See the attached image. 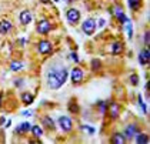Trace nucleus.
Returning a JSON list of instances; mask_svg holds the SVG:
<instances>
[{"mask_svg": "<svg viewBox=\"0 0 150 144\" xmlns=\"http://www.w3.org/2000/svg\"><path fill=\"white\" fill-rule=\"evenodd\" d=\"M1 104H3V96H1V93H0V107H1Z\"/></svg>", "mask_w": 150, "mask_h": 144, "instance_id": "7c9ffc66", "label": "nucleus"}, {"mask_svg": "<svg viewBox=\"0 0 150 144\" xmlns=\"http://www.w3.org/2000/svg\"><path fill=\"white\" fill-rule=\"evenodd\" d=\"M30 128H32V126H30L29 123H22V124H20L19 127H17V130H16V131L22 134V133H27V131H29Z\"/></svg>", "mask_w": 150, "mask_h": 144, "instance_id": "aec40b11", "label": "nucleus"}, {"mask_svg": "<svg viewBox=\"0 0 150 144\" xmlns=\"http://www.w3.org/2000/svg\"><path fill=\"white\" fill-rule=\"evenodd\" d=\"M40 1H42V3H45V4H49V3H50V0H40Z\"/></svg>", "mask_w": 150, "mask_h": 144, "instance_id": "2f4dec72", "label": "nucleus"}, {"mask_svg": "<svg viewBox=\"0 0 150 144\" xmlns=\"http://www.w3.org/2000/svg\"><path fill=\"white\" fill-rule=\"evenodd\" d=\"M90 66H92V70L93 71H99L100 68H102V61L99 60V59H93L92 60V63H90Z\"/></svg>", "mask_w": 150, "mask_h": 144, "instance_id": "412c9836", "label": "nucleus"}, {"mask_svg": "<svg viewBox=\"0 0 150 144\" xmlns=\"http://www.w3.org/2000/svg\"><path fill=\"white\" fill-rule=\"evenodd\" d=\"M23 68V63L22 61H12L10 63V70L12 71H20Z\"/></svg>", "mask_w": 150, "mask_h": 144, "instance_id": "4be33fe9", "label": "nucleus"}, {"mask_svg": "<svg viewBox=\"0 0 150 144\" xmlns=\"http://www.w3.org/2000/svg\"><path fill=\"white\" fill-rule=\"evenodd\" d=\"M130 83H132L133 86H137L139 84V76L137 74H132V76H130Z\"/></svg>", "mask_w": 150, "mask_h": 144, "instance_id": "a878e982", "label": "nucleus"}, {"mask_svg": "<svg viewBox=\"0 0 150 144\" xmlns=\"http://www.w3.org/2000/svg\"><path fill=\"white\" fill-rule=\"evenodd\" d=\"M33 100H35V96L32 93H23L22 94V101H23V104H26V106H30L33 103Z\"/></svg>", "mask_w": 150, "mask_h": 144, "instance_id": "f3484780", "label": "nucleus"}, {"mask_svg": "<svg viewBox=\"0 0 150 144\" xmlns=\"http://www.w3.org/2000/svg\"><path fill=\"white\" fill-rule=\"evenodd\" d=\"M54 1H59V0H54Z\"/></svg>", "mask_w": 150, "mask_h": 144, "instance_id": "473e14b6", "label": "nucleus"}, {"mask_svg": "<svg viewBox=\"0 0 150 144\" xmlns=\"http://www.w3.org/2000/svg\"><path fill=\"white\" fill-rule=\"evenodd\" d=\"M67 68L62 67V68H57V70H50L49 71V77H47V83H49V87L53 90L59 89L63 86V83L67 80Z\"/></svg>", "mask_w": 150, "mask_h": 144, "instance_id": "f257e3e1", "label": "nucleus"}, {"mask_svg": "<svg viewBox=\"0 0 150 144\" xmlns=\"http://www.w3.org/2000/svg\"><path fill=\"white\" fill-rule=\"evenodd\" d=\"M113 14H115L116 19H117V20H119L120 23H123V24L129 22V20H127V17L125 16V13H123V10H122V7H120V6H117V7H115V9H113Z\"/></svg>", "mask_w": 150, "mask_h": 144, "instance_id": "9b49d317", "label": "nucleus"}, {"mask_svg": "<svg viewBox=\"0 0 150 144\" xmlns=\"http://www.w3.org/2000/svg\"><path fill=\"white\" fill-rule=\"evenodd\" d=\"M107 111H109V114H110V119L116 120V119L119 117V114H120V106H119L117 103H110V106L107 107Z\"/></svg>", "mask_w": 150, "mask_h": 144, "instance_id": "9d476101", "label": "nucleus"}, {"mask_svg": "<svg viewBox=\"0 0 150 144\" xmlns=\"http://www.w3.org/2000/svg\"><path fill=\"white\" fill-rule=\"evenodd\" d=\"M30 130H32V133L35 134L36 138H40V137L43 136V130H42V128H40L39 126H33V127H32Z\"/></svg>", "mask_w": 150, "mask_h": 144, "instance_id": "5701e85b", "label": "nucleus"}, {"mask_svg": "<svg viewBox=\"0 0 150 144\" xmlns=\"http://www.w3.org/2000/svg\"><path fill=\"white\" fill-rule=\"evenodd\" d=\"M137 133H139V126H137V124H133V123H132V124H127V126H126L123 136H125L127 140H129V138H133V137H134Z\"/></svg>", "mask_w": 150, "mask_h": 144, "instance_id": "7ed1b4c3", "label": "nucleus"}, {"mask_svg": "<svg viewBox=\"0 0 150 144\" xmlns=\"http://www.w3.org/2000/svg\"><path fill=\"white\" fill-rule=\"evenodd\" d=\"M70 57H71V60H73V61H76V63H79V61H80V59H79V56L76 54L74 52H73V53H70Z\"/></svg>", "mask_w": 150, "mask_h": 144, "instance_id": "cd10ccee", "label": "nucleus"}, {"mask_svg": "<svg viewBox=\"0 0 150 144\" xmlns=\"http://www.w3.org/2000/svg\"><path fill=\"white\" fill-rule=\"evenodd\" d=\"M134 141L139 144H146V143H149V137L146 136V134H143V133H137L134 137Z\"/></svg>", "mask_w": 150, "mask_h": 144, "instance_id": "dca6fc26", "label": "nucleus"}, {"mask_svg": "<svg viewBox=\"0 0 150 144\" xmlns=\"http://www.w3.org/2000/svg\"><path fill=\"white\" fill-rule=\"evenodd\" d=\"M59 126L62 127L63 131H71V128H73V123H71V120H70L67 116L59 117Z\"/></svg>", "mask_w": 150, "mask_h": 144, "instance_id": "f03ea898", "label": "nucleus"}, {"mask_svg": "<svg viewBox=\"0 0 150 144\" xmlns=\"http://www.w3.org/2000/svg\"><path fill=\"white\" fill-rule=\"evenodd\" d=\"M19 19H20V23L22 24H29V23H32V19H33V16H32V13L29 10H24L20 13V16H19Z\"/></svg>", "mask_w": 150, "mask_h": 144, "instance_id": "f8f14e48", "label": "nucleus"}, {"mask_svg": "<svg viewBox=\"0 0 150 144\" xmlns=\"http://www.w3.org/2000/svg\"><path fill=\"white\" fill-rule=\"evenodd\" d=\"M66 16H67L69 23H71V24H76V23L80 20V11L76 10V9H69Z\"/></svg>", "mask_w": 150, "mask_h": 144, "instance_id": "0eeeda50", "label": "nucleus"}, {"mask_svg": "<svg viewBox=\"0 0 150 144\" xmlns=\"http://www.w3.org/2000/svg\"><path fill=\"white\" fill-rule=\"evenodd\" d=\"M69 111H71L73 114L79 113V107H77V104L74 103V100H71V101L69 103Z\"/></svg>", "mask_w": 150, "mask_h": 144, "instance_id": "393cba45", "label": "nucleus"}, {"mask_svg": "<svg viewBox=\"0 0 150 144\" xmlns=\"http://www.w3.org/2000/svg\"><path fill=\"white\" fill-rule=\"evenodd\" d=\"M126 141H127V138L122 133H115L113 137H112V143H115V144H125Z\"/></svg>", "mask_w": 150, "mask_h": 144, "instance_id": "4468645a", "label": "nucleus"}, {"mask_svg": "<svg viewBox=\"0 0 150 144\" xmlns=\"http://www.w3.org/2000/svg\"><path fill=\"white\" fill-rule=\"evenodd\" d=\"M97 109H99V113H100V114H106L107 104H106L104 101H99V103H97Z\"/></svg>", "mask_w": 150, "mask_h": 144, "instance_id": "b1692460", "label": "nucleus"}, {"mask_svg": "<svg viewBox=\"0 0 150 144\" xmlns=\"http://www.w3.org/2000/svg\"><path fill=\"white\" fill-rule=\"evenodd\" d=\"M42 124H43L46 128H49V130H54V127H56V126H54V121H53L49 116H45V117L42 119Z\"/></svg>", "mask_w": 150, "mask_h": 144, "instance_id": "2eb2a0df", "label": "nucleus"}, {"mask_svg": "<svg viewBox=\"0 0 150 144\" xmlns=\"http://www.w3.org/2000/svg\"><path fill=\"white\" fill-rule=\"evenodd\" d=\"M149 43H150V33L149 32H146V33H144V46L147 47Z\"/></svg>", "mask_w": 150, "mask_h": 144, "instance_id": "bb28decb", "label": "nucleus"}, {"mask_svg": "<svg viewBox=\"0 0 150 144\" xmlns=\"http://www.w3.org/2000/svg\"><path fill=\"white\" fill-rule=\"evenodd\" d=\"M83 32L87 34V36H92L94 33V30H96V22L93 20V19H87L86 22L83 23Z\"/></svg>", "mask_w": 150, "mask_h": 144, "instance_id": "20e7f679", "label": "nucleus"}, {"mask_svg": "<svg viewBox=\"0 0 150 144\" xmlns=\"http://www.w3.org/2000/svg\"><path fill=\"white\" fill-rule=\"evenodd\" d=\"M13 29V24L9 20H0V33L7 34Z\"/></svg>", "mask_w": 150, "mask_h": 144, "instance_id": "ddd939ff", "label": "nucleus"}, {"mask_svg": "<svg viewBox=\"0 0 150 144\" xmlns=\"http://www.w3.org/2000/svg\"><path fill=\"white\" fill-rule=\"evenodd\" d=\"M127 3H129V7L133 11L140 10V7H142V0H127Z\"/></svg>", "mask_w": 150, "mask_h": 144, "instance_id": "a211bd4d", "label": "nucleus"}, {"mask_svg": "<svg viewBox=\"0 0 150 144\" xmlns=\"http://www.w3.org/2000/svg\"><path fill=\"white\" fill-rule=\"evenodd\" d=\"M123 44L120 43V42H115L113 44H112V53L113 54H120L122 52H123Z\"/></svg>", "mask_w": 150, "mask_h": 144, "instance_id": "6ab92c4d", "label": "nucleus"}, {"mask_svg": "<svg viewBox=\"0 0 150 144\" xmlns=\"http://www.w3.org/2000/svg\"><path fill=\"white\" fill-rule=\"evenodd\" d=\"M37 49H39V52H40L42 54H50L53 46H52V43H50L49 40H42V42H39Z\"/></svg>", "mask_w": 150, "mask_h": 144, "instance_id": "39448f33", "label": "nucleus"}, {"mask_svg": "<svg viewBox=\"0 0 150 144\" xmlns=\"http://www.w3.org/2000/svg\"><path fill=\"white\" fill-rule=\"evenodd\" d=\"M81 128H83V130H86V131H87L89 134H93V133H94V128H93V127H87V126H81Z\"/></svg>", "mask_w": 150, "mask_h": 144, "instance_id": "c85d7f7f", "label": "nucleus"}, {"mask_svg": "<svg viewBox=\"0 0 150 144\" xmlns=\"http://www.w3.org/2000/svg\"><path fill=\"white\" fill-rule=\"evenodd\" d=\"M81 80H83V70L79 67H74L71 70V81L74 84H79V83H81Z\"/></svg>", "mask_w": 150, "mask_h": 144, "instance_id": "6e6552de", "label": "nucleus"}, {"mask_svg": "<svg viewBox=\"0 0 150 144\" xmlns=\"http://www.w3.org/2000/svg\"><path fill=\"white\" fill-rule=\"evenodd\" d=\"M52 30V23L49 20H40L37 23V32L40 34H47Z\"/></svg>", "mask_w": 150, "mask_h": 144, "instance_id": "423d86ee", "label": "nucleus"}, {"mask_svg": "<svg viewBox=\"0 0 150 144\" xmlns=\"http://www.w3.org/2000/svg\"><path fill=\"white\" fill-rule=\"evenodd\" d=\"M104 23H106V22H104L103 19H100V22H99V26H100V27H103V26H104Z\"/></svg>", "mask_w": 150, "mask_h": 144, "instance_id": "c756f323", "label": "nucleus"}, {"mask_svg": "<svg viewBox=\"0 0 150 144\" xmlns=\"http://www.w3.org/2000/svg\"><path fill=\"white\" fill-rule=\"evenodd\" d=\"M139 61H140V64H147L150 61V50L149 47H144L140 53H139Z\"/></svg>", "mask_w": 150, "mask_h": 144, "instance_id": "1a4fd4ad", "label": "nucleus"}]
</instances>
